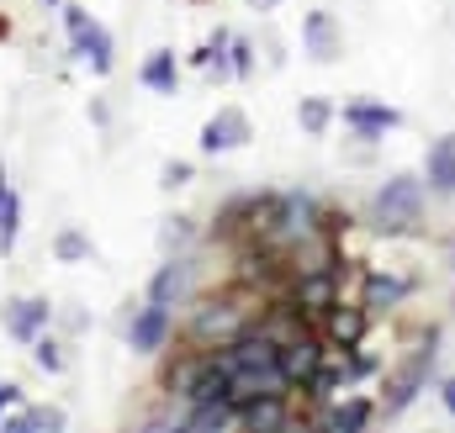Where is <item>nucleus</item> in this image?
Returning <instances> with one entry per match:
<instances>
[{"label":"nucleus","mask_w":455,"mask_h":433,"mask_svg":"<svg viewBox=\"0 0 455 433\" xmlns=\"http://www.w3.org/2000/svg\"><path fill=\"white\" fill-rule=\"evenodd\" d=\"M218 365L228 375V402L243 407L254 397H270V391H286V370H281V343L259 327V333H238L218 349Z\"/></svg>","instance_id":"nucleus-1"},{"label":"nucleus","mask_w":455,"mask_h":433,"mask_svg":"<svg viewBox=\"0 0 455 433\" xmlns=\"http://www.w3.org/2000/svg\"><path fill=\"white\" fill-rule=\"evenodd\" d=\"M419 212H424V180H413V175H392L371 201V222L381 232H408Z\"/></svg>","instance_id":"nucleus-2"},{"label":"nucleus","mask_w":455,"mask_h":433,"mask_svg":"<svg viewBox=\"0 0 455 433\" xmlns=\"http://www.w3.org/2000/svg\"><path fill=\"white\" fill-rule=\"evenodd\" d=\"M429 370H435V338L424 343V349H413L392 375H387V397H381V418H403L413 402H419V391L429 386Z\"/></svg>","instance_id":"nucleus-3"},{"label":"nucleus","mask_w":455,"mask_h":433,"mask_svg":"<svg viewBox=\"0 0 455 433\" xmlns=\"http://www.w3.org/2000/svg\"><path fill=\"white\" fill-rule=\"evenodd\" d=\"M64 27H69L75 53L91 64V75H96V80H107V75H112V32H107L96 16H85L80 5H64Z\"/></svg>","instance_id":"nucleus-4"},{"label":"nucleus","mask_w":455,"mask_h":433,"mask_svg":"<svg viewBox=\"0 0 455 433\" xmlns=\"http://www.w3.org/2000/svg\"><path fill=\"white\" fill-rule=\"evenodd\" d=\"M254 323V307H243V302H207L202 312H196V323H191V338L196 343H218L223 349L228 338H238V333H249Z\"/></svg>","instance_id":"nucleus-5"},{"label":"nucleus","mask_w":455,"mask_h":433,"mask_svg":"<svg viewBox=\"0 0 455 433\" xmlns=\"http://www.w3.org/2000/svg\"><path fill=\"white\" fill-rule=\"evenodd\" d=\"M275 343H281V370H286L291 386H307L318 375V365L329 359L323 338H313V333H291V338H275Z\"/></svg>","instance_id":"nucleus-6"},{"label":"nucleus","mask_w":455,"mask_h":433,"mask_svg":"<svg viewBox=\"0 0 455 433\" xmlns=\"http://www.w3.org/2000/svg\"><path fill=\"white\" fill-rule=\"evenodd\" d=\"M254 138V127H249V116L238 106H218V116H207L202 122V154H233V148H243Z\"/></svg>","instance_id":"nucleus-7"},{"label":"nucleus","mask_w":455,"mask_h":433,"mask_svg":"<svg viewBox=\"0 0 455 433\" xmlns=\"http://www.w3.org/2000/svg\"><path fill=\"white\" fill-rule=\"evenodd\" d=\"M318 227V201L313 196H275V216H270V238L281 243H302Z\"/></svg>","instance_id":"nucleus-8"},{"label":"nucleus","mask_w":455,"mask_h":433,"mask_svg":"<svg viewBox=\"0 0 455 433\" xmlns=\"http://www.w3.org/2000/svg\"><path fill=\"white\" fill-rule=\"evenodd\" d=\"M48 323H53V307H48L43 296H16V302L0 307V327H5L16 343H32Z\"/></svg>","instance_id":"nucleus-9"},{"label":"nucleus","mask_w":455,"mask_h":433,"mask_svg":"<svg viewBox=\"0 0 455 433\" xmlns=\"http://www.w3.org/2000/svg\"><path fill=\"white\" fill-rule=\"evenodd\" d=\"M302 53H313V64H339L344 32L329 11H307L302 16Z\"/></svg>","instance_id":"nucleus-10"},{"label":"nucleus","mask_w":455,"mask_h":433,"mask_svg":"<svg viewBox=\"0 0 455 433\" xmlns=\"http://www.w3.org/2000/svg\"><path fill=\"white\" fill-rule=\"evenodd\" d=\"M344 127L355 138H365V143H381L392 127H403V111L387 106V101H349L344 106Z\"/></svg>","instance_id":"nucleus-11"},{"label":"nucleus","mask_w":455,"mask_h":433,"mask_svg":"<svg viewBox=\"0 0 455 433\" xmlns=\"http://www.w3.org/2000/svg\"><path fill=\"white\" fill-rule=\"evenodd\" d=\"M170 327H175L170 307L148 302V307L127 323V349H132V354H159V349H164V338H170Z\"/></svg>","instance_id":"nucleus-12"},{"label":"nucleus","mask_w":455,"mask_h":433,"mask_svg":"<svg viewBox=\"0 0 455 433\" xmlns=\"http://www.w3.org/2000/svg\"><path fill=\"white\" fill-rule=\"evenodd\" d=\"M424 185L435 196H455V132L429 143V154H424Z\"/></svg>","instance_id":"nucleus-13"},{"label":"nucleus","mask_w":455,"mask_h":433,"mask_svg":"<svg viewBox=\"0 0 455 433\" xmlns=\"http://www.w3.org/2000/svg\"><path fill=\"white\" fill-rule=\"evenodd\" d=\"M186 291H191V264L175 254V259H164V264L154 270V280H148V302H159V307H175Z\"/></svg>","instance_id":"nucleus-14"},{"label":"nucleus","mask_w":455,"mask_h":433,"mask_svg":"<svg viewBox=\"0 0 455 433\" xmlns=\"http://www.w3.org/2000/svg\"><path fill=\"white\" fill-rule=\"evenodd\" d=\"M138 80H143L154 96H175V91H180V64H175V53H170V48H154V53L143 59Z\"/></svg>","instance_id":"nucleus-15"},{"label":"nucleus","mask_w":455,"mask_h":433,"mask_svg":"<svg viewBox=\"0 0 455 433\" xmlns=\"http://www.w3.org/2000/svg\"><path fill=\"white\" fill-rule=\"evenodd\" d=\"M238 423L243 429H286L291 413H286V391H270V397H254L238 407Z\"/></svg>","instance_id":"nucleus-16"},{"label":"nucleus","mask_w":455,"mask_h":433,"mask_svg":"<svg viewBox=\"0 0 455 433\" xmlns=\"http://www.w3.org/2000/svg\"><path fill=\"white\" fill-rule=\"evenodd\" d=\"M365 323H371V312H365V307H344V302H334V307L323 312L329 338H334V343H344V349H355V343L365 338Z\"/></svg>","instance_id":"nucleus-17"},{"label":"nucleus","mask_w":455,"mask_h":433,"mask_svg":"<svg viewBox=\"0 0 455 433\" xmlns=\"http://www.w3.org/2000/svg\"><path fill=\"white\" fill-rule=\"evenodd\" d=\"M297 302H302L307 312H329V307L339 302V286H334V270H329V264H318L313 275L302 270V286H297Z\"/></svg>","instance_id":"nucleus-18"},{"label":"nucleus","mask_w":455,"mask_h":433,"mask_svg":"<svg viewBox=\"0 0 455 433\" xmlns=\"http://www.w3.org/2000/svg\"><path fill=\"white\" fill-rule=\"evenodd\" d=\"M16 238H21V196L11 191V180H5V159H0V259L16 254Z\"/></svg>","instance_id":"nucleus-19"},{"label":"nucleus","mask_w":455,"mask_h":433,"mask_svg":"<svg viewBox=\"0 0 455 433\" xmlns=\"http://www.w3.org/2000/svg\"><path fill=\"white\" fill-rule=\"evenodd\" d=\"M408 291H413V286H408L403 275H381V270H376V275H365V296H360V307H365V312H387V307H397Z\"/></svg>","instance_id":"nucleus-20"},{"label":"nucleus","mask_w":455,"mask_h":433,"mask_svg":"<svg viewBox=\"0 0 455 433\" xmlns=\"http://www.w3.org/2000/svg\"><path fill=\"white\" fill-rule=\"evenodd\" d=\"M64 423H69V418H64V407H27V413L5 418L0 429H5V433H59Z\"/></svg>","instance_id":"nucleus-21"},{"label":"nucleus","mask_w":455,"mask_h":433,"mask_svg":"<svg viewBox=\"0 0 455 433\" xmlns=\"http://www.w3.org/2000/svg\"><path fill=\"white\" fill-rule=\"evenodd\" d=\"M228 423H238V407L218 397V402H191V413H186V429L207 433V429H228Z\"/></svg>","instance_id":"nucleus-22"},{"label":"nucleus","mask_w":455,"mask_h":433,"mask_svg":"<svg viewBox=\"0 0 455 433\" xmlns=\"http://www.w3.org/2000/svg\"><path fill=\"white\" fill-rule=\"evenodd\" d=\"M376 402H365V397H349V402H339L334 413H329V429H339V433H355V429H365V423H376Z\"/></svg>","instance_id":"nucleus-23"},{"label":"nucleus","mask_w":455,"mask_h":433,"mask_svg":"<svg viewBox=\"0 0 455 433\" xmlns=\"http://www.w3.org/2000/svg\"><path fill=\"white\" fill-rule=\"evenodd\" d=\"M96 254V243L80 232V227H59V238H53V259L59 264H85Z\"/></svg>","instance_id":"nucleus-24"},{"label":"nucleus","mask_w":455,"mask_h":433,"mask_svg":"<svg viewBox=\"0 0 455 433\" xmlns=\"http://www.w3.org/2000/svg\"><path fill=\"white\" fill-rule=\"evenodd\" d=\"M297 127H302L307 138H323V132L334 127V106H329L323 96H307V101L297 106Z\"/></svg>","instance_id":"nucleus-25"},{"label":"nucleus","mask_w":455,"mask_h":433,"mask_svg":"<svg viewBox=\"0 0 455 433\" xmlns=\"http://www.w3.org/2000/svg\"><path fill=\"white\" fill-rule=\"evenodd\" d=\"M32 365H37L43 375H59V370H64V343L48 338V333H37V338H32Z\"/></svg>","instance_id":"nucleus-26"},{"label":"nucleus","mask_w":455,"mask_h":433,"mask_svg":"<svg viewBox=\"0 0 455 433\" xmlns=\"http://www.w3.org/2000/svg\"><path fill=\"white\" fill-rule=\"evenodd\" d=\"M228 69H233V80H249V75H254V48H249L243 37L228 43Z\"/></svg>","instance_id":"nucleus-27"},{"label":"nucleus","mask_w":455,"mask_h":433,"mask_svg":"<svg viewBox=\"0 0 455 433\" xmlns=\"http://www.w3.org/2000/svg\"><path fill=\"white\" fill-rule=\"evenodd\" d=\"M159 185H164V191H175V185H191V164H186V159H170V164L159 169Z\"/></svg>","instance_id":"nucleus-28"},{"label":"nucleus","mask_w":455,"mask_h":433,"mask_svg":"<svg viewBox=\"0 0 455 433\" xmlns=\"http://www.w3.org/2000/svg\"><path fill=\"white\" fill-rule=\"evenodd\" d=\"M159 238H164V248H175V243H186V238H191V227H186V216H170V227H164Z\"/></svg>","instance_id":"nucleus-29"},{"label":"nucleus","mask_w":455,"mask_h":433,"mask_svg":"<svg viewBox=\"0 0 455 433\" xmlns=\"http://www.w3.org/2000/svg\"><path fill=\"white\" fill-rule=\"evenodd\" d=\"M16 402H21V386H16V381H0V423H5V413H11Z\"/></svg>","instance_id":"nucleus-30"},{"label":"nucleus","mask_w":455,"mask_h":433,"mask_svg":"<svg viewBox=\"0 0 455 433\" xmlns=\"http://www.w3.org/2000/svg\"><path fill=\"white\" fill-rule=\"evenodd\" d=\"M440 402H445V413L455 418V375L451 381H440Z\"/></svg>","instance_id":"nucleus-31"},{"label":"nucleus","mask_w":455,"mask_h":433,"mask_svg":"<svg viewBox=\"0 0 455 433\" xmlns=\"http://www.w3.org/2000/svg\"><path fill=\"white\" fill-rule=\"evenodd\" d=\"M243 5H254V11H275L281 0H243Z\"/></svg>","instance_id":"nucleus-32"},{"label":"nucleus","mask_w":455,"mask_h":433,"mask_svg":"<svg viewBox=\"0 0 455 433\" xmlns=\"http://www.w3.org/2000/svg\"><path fill=\"white\" fill-rule=\"evenodd\" d=\"M5 32H11V21H0V37H5Z\"/></svg>","instance_id":"nucleus-33"},{"label":"nucleus","mask_w":455,"mask_h":433,"mask_svg":"<svg viewBox=\"0 0 455 433\" xmlns=\"http://www.w3.org/2000/svg\"><path fill=\"white\" fill-rule=\"evenodd\" d=\"M48 5H53V0H48Z\"/></svg>","instance_id":"nucleus-34"}]
</instances>
